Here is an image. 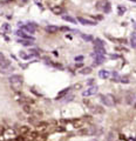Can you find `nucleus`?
Wrapping results in <instances>:
<instances>
[{"instance_id":"obj_1","label":"nucleus","mask_w":136,"mask_h":141,"mask_svg":"<svg viewBox=\"0 0 136 141\" xmlns=\"http://www.w3.org/2000/svg\"><path fill=\"white\" fill-rule=\"evenodd\" d=\"M100 98H101V102L107 107H113L114 106V103H115V101H114V96H113L112 94L100 95Z\"/></svg>"},{"instance_id":"obj_2","label":"nucleus","mask_w":136,"mask_h":141,"mask_svg":"<svg viewBox=\"0 0 136 141\" xmlns=\"http://www.w3.org/2000/svg\"><path fill=\"white\" fill-rule=\"evenodd\" d=\"M76 21H78V22H80L81 25H83V26H95V25H97V22H96V21L88 20V19L82 18V17H78V18H76Z\"/></svg>"},{"instance_id":"obj_3","label":"nucleus","mask_w":136,"mask_h":141,"mask_svg":"<svg viewBox=\"0 0 136 141\" xmlns=\"http://www.w3.org/2000/svg\"><path fill=\"white\" fill-rule=\"evenodd\" d=\"M78 134L81 135V136H88V135L95 134V131H94V129H92V128H89V127H85V128L79 129V131H78Z\"/></svg>"},{"instance_id":"obj_4","label":"nucleus","mask_w":136,"mask_h":141,"mask_svg":"<svg viewBox=\"0 0 136 141\" xmlns=\"http://www.w3.org/2000/svg\"><path fill=\"white\" fill-rule=\"evenodd\" d=\"M97 91H99V87L97 86H90L88 88V90H86L83 93H82V95L83 96H90V95H94V94L97 93Z\"/></svg>"},{"instance_id":"obj_5","label":"nucleus","mask_w":136,"mask_h":141,"mask_svg":"<svg viewBox=\"0 0 136 141\" xmlns=\"http://www.w3.org/2000/svg\"><path fill=\"white\" fill-rule=\"evenodd\" d=\"M105 61H106L105 55H94V62H93V66H94V67L100 66V65H102Z\"/></svg>"},{"instance_id":"obj_6","label":"nucleus","mask_w":136,"mask_h":141,"mask_svg":"<svg viewBox=\"0 0 136 141\" xmlns=\"http://www.w3.org/2000/svg\"><path fill=\"white\" fill-rule=\"evenodd\" d=\"M45 31L47 32V33H49V34H56L60 31V28L58 26H55V25H47L45 27Z\"/></svg>"},{"instance_id":"obj_7","label":"nucleus","mask_w":136,"mask_h":141,"mask_svg":"<svg viewBox=\"0 0 136 141\" xmlns=\"http://www.w3.org/2000/svg\"><path fill=\"white\" fill-rule=\"evenodd\" d=\"M15 34H17L20 39H29V40H33V41H34V38H33V37H31L29 34H27V33H26L24 30H21V28H20V30H18Z\"/></svg>"},{"instance_id":"obj_8","label":"nucleus","mask_w":136,"mask_h":141,"mask_svg":"<svg viewBox=\"0 0 136 141\" xmlns=\"http://www.w3.org/2000/svg\"><path fill=\"white\" fill-rule=\"evenodd\" d=\"M21 30H24V31L26 32V33H29V34H34V33H35V30H37V28L34 27V26H32V25L29 24V22H28V24L24 25V26L21 27Z\"/></svg>"},{"instance_id":"obj_9","label":"nucleus","mask_w":136,"mask_h":141,"mask_svg":"<svg viewBox=\"0 0 136 141\" xmlns=\"http://www.w3.org/2000/svg\"><path fill=\"white\" fill-rule=\"evenodd\" d=\"M71 90H72V87H66V88H63L61 92H59V93H58V95H56V98H55V99L60 100V99H62V98H65L67 94H69Z\"/></svg>"},{"instance_id":"obj_10","label":"nucleus","mask_w":136,"mask_h":141,"mask_svg":"<svg viewBox=\"0 0 136 141\" xmlns=\"http://www.w3.org/2000/svg\"><path fill=\"white\" fill-rule=\"evenodd\" d=\"M18 42L22 46H26V47H32L34 45V41L33 40H29V39H18Z\"/></svg>"},{"instance_id":"obj_11","label":"nucleus","mask_w":136,"mask_h":141,"mask_svg":"<svg viewBox=\"0 0 136 141\" xmlns=\"http://www.w3.org/2000/svg\"><path fill=\"white\" fill-rule=\"evenodd\" d=\"M11 85V88L15 92V93H19L21 90V87H22V81H17V82H12L10 83Z\"/></svg>"},{"instance_id":"obj_12","label":"nucleus","mask_w":136,"mask_h":141,"mask_svg":"<svg viewBox=\"0 0 136 141\" xmlns=\"http://www.w3.org/2000/svg\"><path fill=\"white\" fill-rule=\"evenodd\" d=\"M110 75H112V73L109 72V71H107V69H101V71H99V76L103 80L109 79Z\"/></svg>"},{"instance_id":"obj_13","label":"nucleus","mask_w":136,"mask_h":141,"mask_svg":"<svg viewBox=\"0 0 136 141\" xmlns=\"http://www.w3.org/2000/svg\"><path fill=\"white\" fill-rule=\"evenodd\" d=\"M11 66V61L8 59H6L5 57L0 58V68H7Z\"/></svg>"},{"instance_id":"obj_14","label":"nucleus","mask_w":136,"mask_h":141,"mask_svg":"<svg viewBox=\"0 0 136 141\" xmlns=\"http://www.w3.org/2000/svg\"><path fill=\"white\" fill-rule=\"evenodd\" d=\"M5 135L10 139H14V138H17V132L13 128H8V129L5 131Z\"/></svg>"},{"instance_id":"obj_15","label":"nucleus","mask_w":136,"mask_h":141,"mask_svg":"<svg viewBox=\"0 0 136 141\" xmlns=\"http://www.w3.org/2000/svg\"><path fill=\"white\" fill-rule=\"evenodd\" d=\"M94 54H93V57L94 55H105L106 54V49L105 47H100V46H94Z\"/></svg>"},{"instance_id":"obj_16","label":"nucleus","mask_w":136,"mask_h":141,"mask_svg":"<svg viewBox=\"0 0 136 141\" xmlns=\"http://www.w3.org/2000/svg\"><path fill=\"white\" fill-rule=\"evenodd\" d=\"M22 110H24V113L28 114V115H32L34 112V109L32 108L31 105H28V103H24L22 105Z\"/></svg>"},{"instance_id":"obj_17","label":"nucleus","mask_w":136,"mask_h":141,"mask_svg":"<svg viewBox=\"0 0 136 141\" xmlns=\"http://www.w3.org/2000/svg\"><path fill=\"white\" fill-rule=\"evenodd\" d=\"M52 12L54 14H56V15H62L65 11H63V8L61 6H53L52 7Z\"/></svg>"},{"instance_id":"obj_18","label":"nucleus","mask_w":136,"mask_h":141,"mask_svg":"<svg viewBox=\"0 0 136 141\" xmlns=\"http://www.w3.org/2000/svg\"><path fill=\"white\" fill-rule=\"evenodd\" d=\"M8 81H10V83L17 82V81H22V76L19 75V74H13V75H11L8 78Z\"/></svg>"},{"instance_id":"obj_19","label":"nucleus","mask_w":136,"mask_h":141,"mask_svg":"<svg viewBox=\"0 0 136 141\" xmlns=\"http://www.w3.org/2000/svg\"><path fill=\"white\" fill-rule=\"evenodd\" d=\"M62 19L65 21H67V22H71V24H76L78 22L75 18L71 17V15H67V14H62Z\"/></svg>"},{"instance_id":"obj_20","label":"nucleus","mask_w":136,"mask_h":141,"mask_svg":"<svg viewBox=\"0 0 136 141\" xmlns=\"http://www.w3.org/2000/svg\"><path fill=\"white\" fill-rule=\"evenodd\" d=\"M126 102L128 103V105H131V103L135 102V95L131 93H128L126 95Z\"/></svg>"},{"instance_id":"obj_21","label":"nucleus","mask_w":136,"mask_h":141,"mask_svg":"<svg viewBox=\"0 0 136 141\" xmlns=\"http://www.w3.org/2000/svg\"><path fill=\"white\" fill-rule=\"evenodd\" d=\"M35 127H37L38 129H45L46 127H48V122H46V121H39V122L35 125Z\"/></svg>"},{"instance_id":"obj_22","label":"nucleus","mask_w":136,"mask_h":141,"mask_svg":"<svg viewBox=\"0 0 136 141\" xmlns=\"http://www.w3.org/2000/svg\"><path fill=\"white\" fill-rule=\"evenodd\" d=\"M19 57H20L21 59H24V60H29V59L32 58L31 55H29V53H26V52H24V51L19 52Z\"/></svg>"},{"instance_id":"obj_23","label":"nucleus","mask_w":136,"mask_h":141,"mask_svg":"<svg viewBox=\"0 0 136 141\" xmlns=\"http://www.w3.org/2000/svg\"><path fill=\"white\" fill-rule=\"evenodd\" d=\"M93 44H94V46H100V47H105V41L102 40V39H100V38H96V39H94L93 40Z\"/></svg>"},{"instance_id":"obj_24","label":"nucleus","mask_w":136,"mask_h":141,"mask_svg":"<svg viewBox=\"0 0 136 141\" xmlns=\"http://www.w3.org/2000/svg\"><path fill=\"white\" fill-rule=\"evenodd\" d=\"M110 76H112V81H113V82H120L121 76L119 75V73H117V72H113Z\"/></svg>"},{"instance_id":"obj_25","label":"nucleus","mask_w":136,"mask_h":141,"mask_svg":"<svg viewBox=\"0 0 136 141\" xmlns=\"http://www.w3.org/2000/svg\"><path fill=\"white\" fill-rule=\"evenodd\" d=\"M127 11V7L123 6V5H117V14L119 15H123V14L126 13Z\"/></svg>"},{"instance_id":"obj_26","label":"nucleus","mask_w":136,"mask_h":141,"mask_svg":"<svg viewBox=\"0 0 136 141\" xmlns=\"http://www.w3.org/2000/svg\"><path fill=\"white\" fill-rule=\"evenodd\" d=\"M29 132H31V128L28 127V126H21L20 127V134L27 135Z\"/></svg>"},{"instance_id":"obj_27","label":"nucleus","mask_w":136,"mask_h":141,"mask_svg":"<svg viewBox=\"0 0 136 141\" xmlns=\"http://www.w3.org/2000/svg\"><path fill=\"white\" fill-rule=\"evenodd\" d=\"M40 52L38 48H29V51H28V53H29V55L31 57H38V55L40 54Z\"/></svg>"},{"instance_id":"obj_28","label":"nucleus","mask_w":136,"mask_h":141,"mask_svg":"<svg viewBox=\"0 0 136 141\" xmlns=\"http://www.w3.org/2000/svg\"><path fill=\"white\" fill-rule=\"evenodd\" d=\"M130 46L136 51V33H133L131 38H130Z\"/></svg>"},{"instance_id":"obj_29","label":"nucleus","mask_w":136,"mask_h":141,"mask_svg":"<svg viewBox=\"0 0 136 141\" xmlns=\"http://www.w3.org/2000/svg\"><path fill=\"white\" fill-rule=\"evenodd\" d=\"M27 121H28V122H29L31 125H34V126H35V125L39 122V119H37V118L34 117V115H29V118L27 119Z\"/></svg>"},{"instance_id":"obj_30","label":"nucleus","mask_w":136,"mask_h":141,"mask_svg":"<svg viewBox=\"0 0 136 141\" xmlns=\"http://www.w3.org/2000/svg\"><path fill=\"white\" fill-rule=\"evenodd\" d=\"M81 38L85 40V41H87V42H89V41H93L94 39H93V37L92 35H89V34H83V33H81Z\"/></svg>"},{"instance_id":"obj_31","label":"nucleus","mask_w":136,"mask_h":141,"mask_svg":"<svg viewBox=\"0 0 136 141\" xmlns=\"http://www.w3.org/2000/svg\"><path fill=\"white\" fill-rule=\"evenodd\" d=\"M80 73L83 74V75H86V74H90V73H92V67H83V68L80 71Z\"/></svg>"},{"instance_id":"obj_32","label":"nucleus","mask_w":136,"mask_h":141,"mask_svg":"<svg viewBox=\"0 0 136 141\" xmlns=\"http://www.w3.org/2000/svg\"><path fill=\"white\" fill-rule=\"evenodd\" d=\"M110 11H112V6H110V4H109V3L105 4V8H103V12H106V13H110Z\"/></svg>"},{"instance_id":"obj_33","label":"nucleus","mask_w":136,"mask_h":141,"mask_svg":"<svg viewBox=\"0 0 136 141\" xmlns=\"http://www.w3.org/2000/svg\"><path fill=\"white\" fill-rule=\"evenodd\" d=\"M92 110L94 112V113H103V109H101V107H100V106L92 107Z\"/></svg>"},{"instance_id":"obj_34","label":"nucleus","mask_w":136,"mask_h":141,"mask_svg":"<svg viewBox=\"0 0 136 141\" xmlns=\"http://www.w3.org/2000/svg\"><path fill=\"white\" fill-rule=\"evenodd\" d=\"M72 122H73V125H74V127H76V128L81 127V126H82V121L79 120V119H78V120H73Z\"/></svg>"},{"instance_id":"obj_35","label":"nucleus","mask_w":136,"mask_h":141,"mask_svg":"<svg viewBox=\"0 0 136 141\" xmlns=\"http://www.w3.org/2000/svg\"><path fill=\"white\" fill-rule=\"evenodd\" d=\"M32 115H34V117L37 118V119H39V120H40V118L42 117V112H39V110H34Z\"/></svg>"},{"instance_id":"obj_36","label":"nucleus","mask_w":136,"mask_h":141,"mask_svg":"<svg viewBox=\"0 0 136 141\" xmlns=\"http://www.w3.org/2000/svg\"><path fill=\"white\" fill-rule=\"evenodd\" d=\"M120 82H122V83H129V78H128V76H121Z\"/></svg>"},{"instance_id":"obj_37","label":"nucleus","mask_w":136,"mask_h":141,"mask_svg":"<svg viewBox=\"0 0 136 141\" xmlns=\"http://www.w3.org/2000/svg\"><path fill=\"white\" fill-rule=\"evenodd\" d=\"M81 88H82L81 83H75L74 86H72V90H81Z\"/></svg>"},{"instance_id":"obj_38","label":"nucleus","mask_w":136,"mask_h":141,"mask_svg":"<svg viewBox=\"0 0 136 141\" xmlns=\"http://www.w3.org/2000/svg\"><path fill=\"white\" fill-rule=\"evenodd\" d=\"M29 91H31L33 94H35L37 96H42V94L39 93V92H37V91H35V88H33V87H32V88H29Z\"/></svg>"},{"instance_id":"obj_39","label":"nucleus","mask_w":136,"mask_h":141,"mask_svg":"<svg viewBox=\"0 0 136 141\" xmlns=\"http://www.w3.org/2000/svg\"><path fill=\"white\" fill-rule=\"evenodd\" d=\"M3 28L5 30V31H7V32L11 31V26L8 24H3Z\"/></svg>"},{"instance_id":"obj_40","label":"nucleus","mask_w":136,"mask_h":141,"mask_svg":"<svg viewBox=\"0 0 136 141\" xmlns=\"http://www.w3.org/2000/svg\"><path fill=\"white\" fill-rule=\"evenodd\" d=\"M83 57H82V55H79V57H76V58H75V61L76 62H82L83 61Z\"/></svg>"},{"instance_id":"obj_41","label":"nucleus","mask_w":136,"mask_h":141,"mask_svg":"<svg viewBox=\"0 0 136 141\" xmlns=\"http://www.w3.org/2000/svg\"><path fill=\"white\" fill-rule=\"evenodd\" d=\"M73 98H74V95H73V94H69V95H66L65 96L66 101H72V100H73Z\"/></svg>"},{"instance_id":"obj_42","label":"nucleus","mask_w":136,"mask_h":141,"mask_svg":"<svg viewBox=\"0 0 136 141\" xmlns=\"http://www.w3.org/2000/svg\"><path fill=\"white\" fill-rule=\"evenodd\" d=\"M113 139H114V133L113 132H110L108 134V138H107V140L108 141H113Z\"/></svg>"},{"instance_id":"obj_43","label":"nucleus","mask_w":136,"mask_h":141,"mask_svg":"<svg viewBox=\"0 0 136 141\" xmlns=\"http://www.w3.org/2000/svg\"><path fill=\"white\" fill-rule=\"evenodd\" d=\"M60 31H62V32H69V31H71V28L66 27V26H62V27H60Z\"/></svg>"},{"instance_id":"obj_44","label":"nucleus","mask_w":136,"mask_h":141,"mask_svg":"<svg viewBox=\"0 0 136 141\" xmlns=\"http://www.w3.org/2000/svg\"><path fill=\"white\" fill-rule=\"evenodd\" d=\"M5 131H6L5 127H4V126H0V136H3V135L5 134Z\"/></svg>"},{"instance_id":"obj_45","label":"nucleus","mask_w":136,"mask_h":141,"mask_svg":"<svg viewBox=\"0 0 136 141\" xmlns=\"http://www.w3.org/2000/svg\"><path fill=\"white\" fill-rule=\"evenodd\" d=\"M94 82H95V79H89L88 82H87V85H88V86H93Z\"/></svg>"},{"instance_id":"obj_46","label":"nucleus","mask_w":136,"mask_h":141,"mask_svg":"<svg viewBox=\"0 0 136 141\" xmlns=\"http://www.w3.org/2000/svg\"><path fill=\"white\" fill-rule=\"evenodd\" d=\"M109 57H110V58H112V59H119V58H120V57H119V55H117V54H110V55H109Z\"/></svg>"},{"instance_id":"obj_47","label":"nucleus","mask_w":136,"mask_h":141,"mask_svg":"<svg viewBox=\"0 0 136 141\" xmlns=\"http://www.w3.org/2000/svg\"><path fill=\"white\" fill-rule=\"evenodd\" d=\"M20 67L21 68H24V69H26L27 68V65H26V64H20Z\"/></svg>"},{"instance_id":"obj_48","label":"nucleus","mask_w":136,"mask_h":141,"mask_svg":"<svg viewBox=\"0 0 136 141\" xmlns=\"http://www.w3.org/2000/svg\"><path fill=\"white\" fill-rule=\"evenodd\" d=\"M75 66H76V68H80V67H82V64H81V62H79V64L76 62V65H75Z\"/></svg>"},{"instance_id":"obj_49","label":"nucleus","mask_w":136,"mask_h":141,"mask_svg":"<svg viewBox=\"0 0 136 141\" xmlns=\"http://www.w3.org/2000/svg\"><path fill=\"white\" fill-rule=\"evenodd\" d=\"M56 131H58V132H65V128H56Z\"/></svg>"},{"instance_id":"obj_50","label":"nucleus","mask_w":136,"mask_h":141,"mask_svg":"<svg viewBox=\"0 0 136 141\" xmlns=\"http://www.w3.org/2000/svg\"><path fill=\"white\" fill-rule=\"evenodd\" d=\"M3 57H4V54L1 53V52H0V58H3Z\"/></svg>"},{"instance_id":"obj_51","label":"nucleus","mask_w":136,"mask_h":141,"mask_svg":"<svg viewBox=\"0 0 136 141\" xmlns=\"http://www.w3.org/2000/svg\"><path fill=\"white\" fill-rule=\"evenodd\" d=\"M129 1H131V3H136V0H129Z\"/></svg>"},{"instance_id":"obj_52","label":"nucleus","mask_w":136,"mask_h":141,"mask_svg":"<svg viewBox=\"0 0 136 141\" xmlns=\"http://www.w3.org/2000/svg\"><path fill=\"white\" fill-rule=\"evenodd\" d=\"M22 1H24V3H27V1H28V0H22Z\"/></svg>"},{"instance_id":"obj_53","label":"nucleus","mask_w":136,"mask_h":141,"mask_svg":"<svg viewBox=\"0 0 136 141\" xmlns=\"http://www.w3.org/2000/svg\"><path fill=\"white\" fill-rule=\"evenodd\" d=\"M135 141H136V138H135Z\"/></svg>"}]
</instances>
